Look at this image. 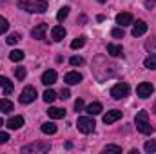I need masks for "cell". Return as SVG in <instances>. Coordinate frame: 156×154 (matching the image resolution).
Segmentation results:
<instances>
[{
    "label": "cell",
    "instance_id": "1",
    "mask_svg": "<svg viewBox=\"0 0 156 154\" xmlns=\"http://www.w3.org/2000/svg\"><path fill=\"white\" fill-rule=\"evenodd\" d=\"M18 7L27 13H45L47 0H18Z\"/></svg>",
    "mask_w": 156,
    "mask_h": 154
},
{
    "label": "cell",
    "instance_id": "2",
    "mask_svg": "<svg viewBox=\"0 0 156 154\" xmlns=\"http://www.w3.org/2000/svg\"><path fill=\"white\" fill-rule=\"evenodd\" d=\"M134 123H136V129L142 132V134H151L154 129H153V125L147 121V111H140L136 118H134Z\"/></svg>",
    "mask_w": 156,
    "mask_h": 154
},
{
    "label": "cell",
    "instance_id": "3",
    "mask_svg": "<svg viewBox=\"0 0 156 154\" xmlns=\"http://www.w3.org/2000/svg\"><path fill=\"white\" fill-rule=\"evenodd\" d=\"M76 125H78V131L83 132V134H91L94 131V127H96V123H94V120L91 116H80Z\"/></svg>",
    "mask_w": 156,
    "mask_h": 154
},
{
    "label": "cell",
    "instance_id": "4",
    "mask_svg": "<svg viewBox=\"0 0 156 154\" xmlns=\"http://www.w3.org/2000/svg\"><path fill=\"white\" fill-rule=\"evenodd\" d=\"M129 91H131V87H129L125 82H120V83H116V85H113L111 96H113L115 100H122V98H125V96L129 94Z\"/></svg>",
    "mask_w": 156,
    "mask_h": 154
},
{
    "label": "cell",
    "instance_id": "5",
    "mask_svg": "<svg viewBox=\"0 0 156 154\" xmlns=\"http://www.w3.org/2000/svg\"><path fill=\"white\" fill-rule=\"evenodd\" d=\"M35 98H37V89H35L33 85L24 87V91L20 93V103H24V105H27V103L35 102Z\"/></svg>",
    "mask_w": 156,
    "mask_h": 154
},
{
    "label": "cell",
    "instance_id": "6",
    "mask_svg": "<svg viewBox=\"0 0 156 154\" xmlns=\"http://www.w3.org/2000/svg\"><path fill=\"white\" fill-rule=\"evenodd\" d=\"M51 151V145L49 143H31V145H26L20 149V152L27 154V152H49Z\"/></svg>",
    "mask_w": 156,
    "mask_h": 154
},
{
    "label": "cell",
    "instance_id": "7",
    "mask_svg": "<svg viewBox=\"0 0 156 154\" xmlns=\"http://www.w3.org/2000/svg\"><path fill=\"white\" fill-rule=\"evenodd\" d=\"M136 93H138L140 98H149V96L154 93V87H153V83L144 82V83H140V85L136 87Z\"/></svg>",
    "mask_w": 156,
    "mask_h": 154
},
{
    "label": "cell",
    "instance_id": "8",
    "mask_svg": "<svg viewBox=\"0 0 156 154\" xmlns=\"http://www.w3.org/2000/svg\"><path fill=\"white\" fill-rule=\"evenodd\" d=\"M122 118V111H118V109H113V111H107V114L104 116V123L105 125H111V123H115Z\"/></svg>",
    "mask_w": 156,
    "mask_h": 154
},
{
    "label": "cell",
    "instance_id": "9",
    "mask_svg": "<svg viewBox=\"0 0 156 154\" xmlns=\"http://www.w3.org/2000/svg\"><path fill=\"white\" fill-rule=\"evenodd\" d=\"M116 24L120 27L131 26V24H133V15H131V13H118L116 15Z\"/></svg>",
    "mask_w": 156,
    "mask_h": 154
},
{
    "label": "cell",
    "instance_id": "10",
    "mask_svg": "<svg viewBox=\"0 0 156 154\" xmlns=\"http://www.w3.org/2000/svg\"><path fill=\"white\" fill-rule=\"evenodd\" d=\"M45 31H47V24H38L31 29V37L35 40H42L45 37Z\"/></svg>",
    "mask_w": 156,
    "mask_h": 154
},
{
    "label": "cell",
    "instance_id": "11",
    "mask_svg": "<svg viewBox=\"0 0 156 154\" xmlns=\"http://www.w3.org/2000/svg\"><path fill=\"white\" fill-rule=\"evenodd\" d=\"M147 33V24L144 22V20H138L134 26H133V37L136 38V37H142V35H145Z\"/></svg>",
    "mask_w": 156,
    "mask_h": 154
},
{
    "label": "cell",
    "instance_id": "12",
    "mask_svg": "<svg viewBox=\"0 0 156 154\" xmlns=\"http://www.w3.org/2000/svg\"><path fill=\"white\" fill-rule=\"evenodd\" d=\"M56 82V71L55 69H47L44 75H42V83L44 85H53Z\"/></svg>",
    "mask_w": 156,
    "mask_h": 154
},
{
    "label": "cell",
    "instance_id": "13",
    "mask_svg": "<svg viewBox=\"0 0 156 154\" xmlns=\"http://www.w3.org/2000/svg\"><path fill=\"white\" fill-rule=\"evenodd\" d=\"M64 82L67 83V85H76L82 82V75L76 73V71H71V73H67L66 76H64Z\"/></svg>",
    "mask_w": 156,
    "mask_h": 154
},
{
    "label": "cell",
    "instance_id": "14",
    "mask_svg": "<svg viewBox=\"0 0 156 154\" xmlns=\"http://www.w3.org/2000/svg\"><path fill=\"white\" fill-rule=\"evenodd\" d=\"M11 131H16V129H20L22 125H24V118L22 116H13V118H9L7 120V123H5Z\"/></svg>",
    "mask_w": 156,
    "mask_h": 154
},
{
    "label": "cell",
    "instance_id": "15",
    "mask_svg": "<svg viewBox=\"0 0 156 154\" xmlns=\"http://www.w3.org/2000/svg\"><path fill=\"white\" fill-rule=\"evenodd\" d=\"M51 37L55 42H60V40L66 38V29H64V26H55L53 29H51Z\"/></svg>",
    "mask_w": 156,
    "mask_h": 154
},
{
    "label": "cell",
    "instance_id": "16",
    "mask_svg": "<svg viewBox=\"0 0 156 154\" xmlns=\"http://www.w3.org/2000/svg\"><path fill=\"white\" fill-rule=\"evenodd\" d=\"M85 111H87V114L96 116V114H100V113L104 111V107H102V103H100V102H93V103H89V105L85 107Z\"/></svg>",
    "mask_w": 156,
    "mask_h": 154
},
{
    "label": "cell",
    "instance_id": "17",
    "mask_svg": "<svg viewBox=\"0 0 156 154\" xmlns=\"http://www.w3.org/2000/svg\"><path fill=\"white\" fill-rule=\"evenodd\" d=\"M47 114H49V118H53V120H60V118H64V116H66V111H64V109H60V107H49Z\"/></svg>",
    "mask_w": 156,
    "mask_h": 154
},
{
    "label": "cell",
    "instance_id": "18",
    "mask_svg": "<svg viewBox=\"0 0 156 154\" xmlns=\"http://www.w3.org/2000/svg\"><path fill=\"white\" fill-rule=\"evenodd\" d=\"M107 53H109L111 56H122V54H123V49H122V45H118V44H107Z\"/></svg>",
    "mask_w": 156,
    "mask_h": 154
},
{
    "label": "cell",
    "instance_id": "19",
    "mask_svg": "<svg viewBox=\"0 0 156 154\" xmlns=\"http://www.w3.org/2000/svg\"><path fill=\"white\" fill-rule=\"evenodd\" d=\"M42 132L44 134H55L56 132V125L53 123V121H45V123H42Z\"/></svg>",
    "mask_w": 156,
    "mask_h": 154
},
{
    "label": "cell",
    "instance_id": "20",
    "mask_svg": "<svg viewBox=\"0 0 156 154\" xmlns=\"http://www.w3.org/2000/svg\"><path fill=\"white\" fill-rule=\"evenodd\" d=\"M24 51H20V49H13L11 53H9V60L11 62H20V60H24Z\"/></svg>",
    "mask_w": 156,
    "mask_h": 154
},
{
    "label": "cell",
    "instance_id": "21",
    "mask_svg": "<svg viewBox=\"0 0 156 154\" xmlns=\"http://www.w3.org/2000/svg\"><path fill=\"white\" fill-rule=\"evenodd\" d=\"M0 111L2 113H11L13 111V102L7 100V98H2L0 100Z\"/></svg>",
    "mask_w": 156,
    "mask_h": 154
},
{
    "label": "cell",
    "instance_id": "22",
    "mask_svg": "<svg viewBox=\"0 0 156 154\" xmlns=\"http://www.w3.org/2000/svg\"><path fill=\"white\" fill-rule=\"evenodd\" d=\"M144 65L147 67V69H156V54H149L145 60H144Z\"/></svg>",
    "mask_w": 156,
    "mask_h": 154
},
{
    "label": "cell",
    "instance_id": "23",
    "mask_svg": "<svg viewBox=\"0 0 156 154\" xmlns=\"http://www.w3.org/2000/svg\"><path fill=\"white\" fill-rule=\"evenodd\" d=\"M55 100H56V93H55L53 89H47V91L44 93V102H45V103H53Z\"/></svg>",
    "mask_w": 156,
    "mask_h": 154
},
{
    "label": "cell",
    "instance_id": "24",
    "mask_svg": "<svg viewBox=\"0 0 156 154\" xmlns=\"http://www.w3.org/2000/svg\"><path fill=\"white\" fill-rule=\"evenodd\" d=\"M67 15H69V7H67V5H64V7L58 11V15H56V20H58V22H64V20L67 18Z\"/></svg>",
    "mask_w": 156,
    "mask_h": 154
},
{
    "label": "cell",
    "instance_id": "25",
    "mask_svg": "<svg viewBox=\"0 0 156 154\" xmlns=\"http://www.w3.org/2000/svg\"><path fill=\"white\" fill-rule=\"evenodd\" d=\"M83 45H85V37H78V38H75L71 42V47H73V49H80V47H83Z\"/></svg>",
    "mask_w": 156,
    "mask_h": 154
},
{
    "label": "cell",
    "instance_id": "26",
    "mask_svg": "<svg viewBox=\"0 0 156 154\" xmlns=\"http://www.w3.org/2000/svg\"><path fill=\"white\" fill-rule=\"evenodd\" d=\"M18 40H20V35H18V33H11V35L5 38V42H7L9 45H15V44H18Z\"/></svg>",
    "mask_w": 156,
    "mask_h": 154
},
{
    "label": "cell",
    "instance_id": "27",
    "mask_svg": "<svg viewBox=\"0 0 156 154\" xmlns=\"http://www.w3.org/2000/svg\"><path fill=\"white\" fill-rule=\"evenodd\" d=\"M145 49H147L149 53H153V54H156V38L149 40V42H145Z\"/></svg>",
    "mask_w": 156,
    "mask_h": 154
},
{
    "label": "cell",
    "instance_id": "28",
    "mask_svg": "<svg viewBox=\"0 0 156 154\" xmlns=\"http://www.w3.org/2000/svg\"><path fill=\"white\" fill-rule=\"evenodd\" d=\"M7 29H9V22H7V20L0 15V35H4Z\"/></svg>",
    "mask_w": 156,
    "mask_h": 154
},
{
    "label": "cell",
    "instance_id": "29",
    "mask_svg": "<svg viewBox=\"0 0 156 154\" xmlns=\"http://www.w3.org/2000/svg\"><path fill=\"white\" fill-rule=\"evenodd\" d=\"M13 89H15V87H13V83L7 80V82L4 83V96H9V94L13 93Z\"/></svg>",
    "mask_w": 156,
    "mask_h": 154
},
{
    "label": "cell",
    "instance_id": "30",
    "mask_svg": "<svg viewBox=\"0 0 156 154\" xmlns=\"http://www.w3.org/2000/svg\"><path fill=\"white\" fill-rule=\"evenodd\" d=\"M15 76L18 78V80H24L26 78V67H16L15 69Z\"/></svg>",
    "mask_w": 156,
    "mask_h": 154
},
{
    "label": "cell",
    "instance_id": "31",
    "mask_svg": "<svg viewBox=\"0 0 156 154\" xmlns=\"http://www.w3.org/2000/svg\"><path fill=\"white\" fill-rule=\"evenodd\" d=\"M111 35H113V38H123V27H115L111 31Z\"/></svg>",
    "mask_w": 156,
    "mask_h": 154
},
{
    "label": "cell",
    "instance_id": "32",
    "mask_svg": "<svg viewBox=\"0 0 156 154\" xmlns=\"http://www.w3.org/2000/svg\"><path fill=\"white\" fill-rule=\"evenodd\" d=\"M144 149H145V152H156V142H153V140L147 142Z\"/></svg>",
    "mask_w": 156,
    "mask_h": 154
},
{
    "label": "cell",
    "instance_id": "33",
    "mask_svg": "<svg viewBox=\"0 0 156 154\" xmlns=\"http://www.w3.org/2000/svg\"><path fill=\"white\" fill-rule=\"evenodd\" d=\"M104 152H122V147H118V145H107V147H104Z\"/></svg>",
    "mask_w": 156,
    "mask_h": 154
},
{
    "label": "cell",
    "instance_id": "34",
    "mask_svg": "<svg viewBox=\"0 0 156 154\" xmlns=\"http://www.w3.org/2000/svg\"><path fill=\"white\" fill-rule=\"evenodd\" d=\"M69 62H71V65H82L83 64V58L82 56H73Z\"/></svg>",
    "mask_w": 156,
    "mask_h": 154
},
{
    "label": "cell",
    "instance_id": "35",
    "mask_svg": "<svg viewBox=\"0 0 156 154\" xmlns=\"http://www.w3.org/2000/svg\"><path fill=\"white\" fill-rule=\"evenodd\" d=\"M5 142H9V134H7V132H4V131H0V145H2V143H5Z\"/></svg>",
    "mask_w": 156,
    "mask_h": 154
},
{
    "label": "cell",
    "instance_id": "36",
    "mask_svg": "<svg viewBox=\"0 0 156 154\" xmlns=\"http://www.w3.org/2000/svg\"><path fill=\"white\" fill-rule=\"evenodd\" d=\"M71 96V93H69V89H62V93H60V98L62 100H67Z\"/></svg>",
    "mask_w": 156,
    "mask_h": 154
},
{
    "label": "cell",
    "instance_id": "37",
    "mask_svg": "<svg viewBox=\"0 0 156 154\" xmlns=\"http://www.w3.org/2000/svg\"><path fill=\"white\" fill-rule=\"evenodd\" d=\"M83 107H85V105H83V100H76V102H75V109H76V111H82Z\"/></svg>",
    "mask_w": 156,
    "mask_h": 154
},
{
    "label": "cell",
    "instance_id": "38",
    "mask_svg": "<svg viewBox=\"0 0 156 154\" xmlns=\"http://www.w3.org/2000/svg\"><path fill=\"white\" fill-rule=\"evenodd\" d=\"M154 5H156V0H145V7L151 9V7H154Z\"/></svg>",
    "mask_w": 156,
    "mask_h": 154
},
{
    "label": "cell",
    "instance_id": "39",
    "mask_svg": "<svg viewBox=\"0 0 156 154\" xmlns=\"http://www.w3.org/2000/svg\"><path fill=\"white\" fill-rule=\"evenodd\" d=\"M5 82H7V78H5V76H0V87H4V83H5Z\"/></svg>",
    "mask_w": 156,
    "mask_h": 154
},
{
    "label": "cell",
    "instance_id": "40",
    "mask_svg": "<svg viewBox=\"0 0 156 154\" xmlns=\"http://www.w3.org/2000/svg\"><path fill=\"white\" fill-rule=\"evenodd\" d=\"M98 2H100V4H105V2H107V0H98Z\"/></svg>",
    "mask_w": 156,
    "mask_h": 154
},
{
    "label": "cell",
    "instance_id": "41",
    "mask_svg": "<svg viewBox=\"0 0 156 154\" xmlns=\"http://www.w3.org/2000/svg\"><path fill=\"white\" fill-rule=\"evenodd\" d=\"M0 125H4V121H2V118H0Z\"/></svg>",
    "mask_w": 156,
    "mask_h": 154
},
{
    "label": "cell",
    "instance_id": "42",
    "mask_svg": "<svg viewBox=\"0 0 156 154\" xmlns=\"http://www.w3.org/2000/svg\"><path fill=\"white\" fill-rule=\"evenodd\" d=\"M154 113H156V105H154Z\"/></svg>",
    "mask_w": 156,
    "mask_h": 154
}]
</instances>
